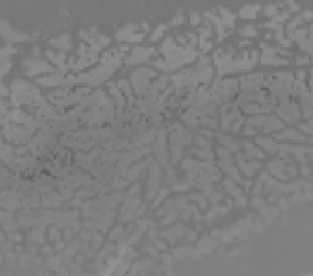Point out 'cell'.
Masks as SVG:
<instances>
[{
	"instance_id": "obj_2",
	"label": "cell",
	"mask_w": 313,
	"mask_h": 276,
	"mask_svg": "<svg viewBox=\"0 0 313 276\" xmlns=\"http://www.w3.org/2000/svg\"><path fill=\"white\" fill-rule=\"evenodd\" d=\"M267 14H276V6L274 5L267 6Z\"/></svg>"
},
{
	"instance_id": "obj_1",
	"label": "cell",
	"mask_w": 313,
	"mask_h": 276,
	"mask_svg": "<svg viewBox=\"0 0 313 276\" xmlns=\"http://www.w3.org/2000/svg\"><path fill=\"white\" fill-rule=\"evenodd\" d=\"M259 5H249V6H244L242 9V11H240V15H242L245 18H253L256 16V11L259 9Z\"/></svg>"
}]
</instances>
